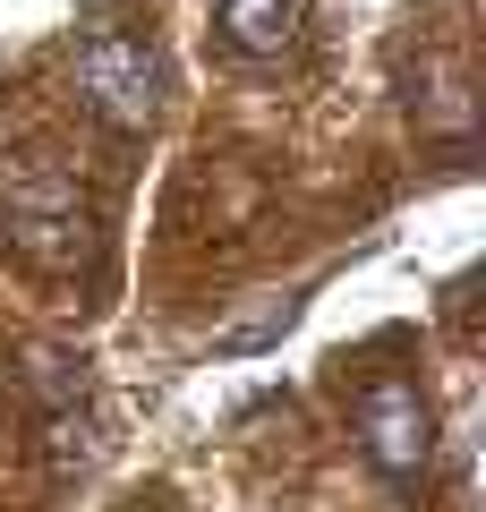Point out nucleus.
<instances>
[{
	"instance_id": "nucleus-1",
	"label": "nucleus",
	"mask_w": 486,
	"mask_h": 512,
	"mask_svg": "<svg viewBox=\"0 0 486 512\" xmlns=\"http://www.w3.org/2000/svg\"><path fill=\"white\" fill-rule=\"evenodd\" d=\"M0 231H9L18 256H35L43 274L94 265V205H86V188H77L69 171H52V163H9L0 171Z\"/></svg>"
},
{
	"instance_id": "nucleus-2",
	"label": "nucleus",
	"mask_w": 486,
	"mask_h": 512,
	"mask_svg": "<svg viewBox=\"0 0 486 512\" xmlns=\"http://www.w3.org/2000/svg\"><path fill=\"white\" fill-rule=\"evenodd\" d=\"M69 86H77V103H86L103 128L137 137V128H154V111H162V52L137 43V35H120V26H94V35L69 52Z\"/></svg>"
},
{
	"instance_id": "nucleus-3",
	"label": "nucleus",
	"mask_w": 486,
	"mask_h": 512,
	"mask_svg": "<svg viewBox=\"0 0 486 512\" xmlns=\"http://www.w3.org/2000/svg\"><path fill=\"white\" fill-rule=\"evenodd\" d=\"M350 427H359V453L376 461L384 487H401V495L427 487V470H435V410H427V393H418L410 376H367Z\"/></svg>"
},
{
	"instance_id": "nucleus-4",
	"label": "nucleus",
	"mask_w": 486,
	"mask_h": 512,
	"mask_svg": "<svg viewBox=\"0 0 486 512\" xmlns=\"http://www.w3.org/2000/svg\"><path fill=\"white\" fill-rule=\"evenodd\" d=\"M307 26V0H222V43L239 60H282Z\"/></svg>"
}]
</instances>
